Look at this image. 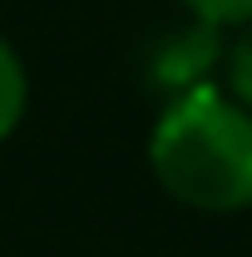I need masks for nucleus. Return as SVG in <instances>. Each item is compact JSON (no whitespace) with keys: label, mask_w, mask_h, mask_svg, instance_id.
Instances as JSON below:
<instances>
[{"label":"nucleus","mask_w":252,"mask_h":257,"mask_svg":"<svg viewBox=\"0 0 252 257\" xmlns=\"http://www.w3.org/2000/svg\"><path fill=\"white\" fill-rule=\"evenodd\" d=\"M222 89L237 99V104H247L252 109V25L237 30L232 45H222Z\"/></svg>","instance_id":"4"},{"label":"nucleus","mask_w":252,"mask_h":257,"mask_svg":"<svg viewBox=\"0 0 252 257\" xmlns=\"http://www.w3.org/2000/svg\"><path fill=\"white\" fill-rule=\"evenodd\" d=\"M149 168L158 188L183 208H252V109L213 79L168 94L149 128Z\"/></svg>","instance_id":"1"},{"label":"nucleus","mask_w":252,"mask_h":257,"mask_svg":"<svg viewBox=\"0 0 252 257\" xmlns=\"http://www.w3.org/2000/svg\"><path fill=\"white\" fill-rule=\"evenodd\" d=\"M25 104H30V79H25V64L15 55V45L0 35V139H10L20 119H25Z\"/></svg>","instance_id":"3"},{"label":"nucleus","mask_w":252,"mask_h":257,"mask_svg":"<svg viewBox=\"0 0 252 257\" xmlns=\"http://www.w3.org/2000/svg\"><path fill=\"white\" fill-rule=\"evenodd\" d=\"M222 64V30L208 20H193L183 30H173L168 40H158L149 55V79H154L163 99L183 94L193 84H208L213 69Z\"/></svg>","instance_id":"2"},{"label":"nucleus","mask_w":252,"mask_h":257,"mask_svg":"<svg viewBox=\"0 0 252 257\" xmlns=\"http://www.w3.org/2000/svg\"><path fill=\"white\" fill-rule=\"evenodd\" d=\"M193 20H208L218 30H242L252 25V0H178Z\"/></svg>","instance_id":"5"}]
</instances>
